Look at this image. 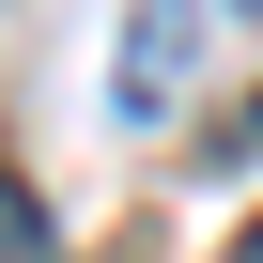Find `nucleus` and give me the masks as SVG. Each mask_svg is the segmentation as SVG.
Masks as SVG:
<instances>
[{
  "mask_svg": "<svg viewBox=\"0 0 263 263\" xmlns=\"http://www.w3.org/2000/svg\"><path fill=\"white\" fill-rule=\"evenodd\" d=\"M186 78H201V0H124V62H108V108L155 140V124L186 108Z\"/></svg>",
  "mask_w": 263,
  "mask_h": 263,
  "instance_id": "1",
  "label": "nucleus"
},
{
  "mask_svg": "<svg viewBox=\"0 0 263 263\" xmlns=\"http://www.w3.org/2000/svg\"><path fill=\"white\" fill-rule=\"evenodd\" d=\"M248 16H263V0H248Z\"/></svg>",
  "mask_w": 263,
  "mask_h": 263,
  "instance_id": "3",
  "label": "nucleus"
},
{
  "mask_svg": "<svg viewBox=\"0 0 263 263\" xmlns=\"http://www.w3.org/2000/svg\"><path fill=\"white\" fill-rule=\"evenodd\" d=\"M0 263H62V248H47V217H31V186H16V171H0Z\"/></svg>",
  "mask_w": 263,
  "mask_h": 263,
  "instance_id": "2",
  "label": "nucleus"
}]
</instances>
